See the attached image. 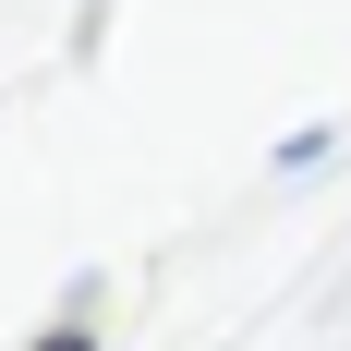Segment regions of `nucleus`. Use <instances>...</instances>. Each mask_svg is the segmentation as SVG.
Here are the masks:
<instances>
[{
  "label": "nucleus",
  "instance_id": "nucleus-1",
  "mask_svg": "<svg viewBox=\"0 0 351 351\" xmlns=\"http://www.w3.org/2000/svg\"><path fill=\"white\" fill-rule=\"evenodd\" d=\"M49 351H85V339H73V327H61V339H49Z\"/></svg>",
  "mask_w": 351,
  "mask_h": 351
}]
</instances>
